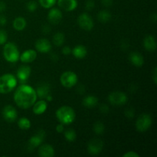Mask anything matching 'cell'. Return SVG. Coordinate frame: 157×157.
Listing matches in <instances>:
<instances>
[{
  "label": "cell",
  "mask_w": 157,
  "mask_h": 157,
  "mask_svg": "<svg viewBox=\"0 0 157 157\" xmlns=\"http://www.w3.org/2000/svg\"><path fill=\"white\" fill-rule=\"evenodd\" d=\"M78 24L80 26V28L85 31L92 30L94 26V23L92 18L86 12L81 13L78 16Z\"/></svg>",
  "instance_id": "cell-8"
},
{
  "label": "cell",
  "mask_w": 157,
  "mask_h": 157,
  "mask_svg": "<svg viewBox=\"0 0 157 157\" xmlns=\"http://www.w3.org/2000/svg\"><path fill=\"white\" fill-rule=\"evenodd\" d=\"M64 136L65 137L66 140L69 142H74L77 139V133L75 130L73 129H67L64 131Z\"/></svg>",
  "instance_id": "cell-27"
},
{
  "label": "cell",
  "mask_w": 157,
  "mask_h": 157,
  "mask_svg": "<svg viewBox=\"0 0 157 157\" xmlns=\"http://www.w3.org/2000/svg\"><path fill=\"white\" fill-rule=\"evenodd\" d=\"M56 117L61 124L69 125L75 121L76 113L74 109L69 106H62L56 111Z\"/></svg>",
  "instance_id": "cell-2"
},
{
  "label": "cell",
  "mask_w": 157,
  "mask_h": 157,
  "mask_svg": "<svg viewBox=\"0 0 157 157\" xmlns=\"http://www.w3.org/2000/svg\"><path fill=\"white\" fill-rule=\"evenodd\" d=\"M64 124H58L56 127V131L58 132V133H63V132L64 131Z\"/></svg>",
  "instance_id": "cell-36"
},
{
  "label": "cell",
  "mask_w": 157,
  "mask_h": 157,
  "mask_svg": "<svg viewBox=\"0 0 157 157\" xmlns=\"http://www.w3.org/2000/svg\"><path fill=\"white\" fill-rule=\"evenodd\" d=\"M101 111L103 112V113H105V111H104V110H106V111H108L109 110V109H108V107H107V105H105V104H104V105H102V106H101Z\"/></svg>",
  "instance_id": "cell-42"
},
{
  "label": "cell",
  "mask_w": 157,
  "mask_h": 157,
  "mask_svg": "<svg viewBox=\"0 0 157 157\" xmlns=\"http://www.w3.org/2000/svg\"><path fill=\"white\" fill-rule=\"evenodd\" d=\"M35 91H36L37 98L46 99V98L50 94V87L47 84H41L38 86Z\"/></svg>",
  "instance_id": "cell-21"
},
{
  "label": "cell",
  "mask_w": 157,
  "mask_h": 157,
  "mask_svg": "<svg viewBox=\"0 0 157 157\" xmlns=\"http://www.w3.org/2000/svg\"><path fill=\"white\" fill-rule=\"evenodd\" d=\"M71 53L78 59H82V58H85L87 55V50L85 46L82 45V44H78L72 49Z\"/></svg>",
  "instance_id": "cell-22"
},
{
  "label": "cell",
  "mask_w": 157,
  "mask_h": 157,
  "mask_svg": "<svg viewBox=\"0 0 157 157\" xmlns=\"http://www.w3.org/2000/svg\"><path fill=\"white\" fill-rule=\"evenodd\" d=\"M126 116L128 117H133V116H134V112L132 110H127V111L126 112Z\"/></svg>",
  "instance_id": "cell-41"
},
{
  "label": "cell",
  "mask_w": 157,
  "mask_h": 157,
  "mask_svg": "<svg viewBox=\"0 0 157 157\" xmlns=\"http://www.w3.org/2000/svg\"><path fill=\"white\" fill-rule=\"evenodd\" d=\"M61 19H62L61 11L57 8H51V10L48 14V20L49 22L53 25H57L60 23Z\"/></svg>",
  "instance_id": "cell-12"
},
{
  "label": "cell",
  "mask_w": 157,
  "mask_h": 157,
  "mask_svg": "<svg viewBox=\"0 0 157 157\" xmlns=\"http://www.w3.org/2000/svg\"><path fill=\"white\" fill-rule=\"evenodd\" d=\"M6 22H7V19H6V16L3 15H0V25H5L6 24Z\"/></svg>",
  "instance_id": "cell-38"
},
{
  "label": "cell",
  "mask_w": 157,
  "mask_h": 157,
  "mask_svg": "<svg viewBox=\"0 0 157 157\" xmlns=\"http://www.w3.org/2000/svg\"><path fill=\"white\" fill-rule=\"evenodd\" d=\"M12 25L16 31H22L25 29L27 25V21L23 17H17L14 19Z\"/></svg>",
  "instance_id": "cell-24"
},
{
  "label": "cell",
  "mask_w": 157,
  "mask_h": 157,
  "mask_svg": "<svg viewBox=\"0 0 157 157\" xmlns=\"http://www.w3.org/2000/svg\"><path fill=\"white\" fill-rule=\"evenodd\" d=\"M31 67L27 65H21L17 70V79L19 80L21 83H25L28 81L31 75Z\"/></svg>",
  "instance_id": "cell-11"
},
{
  "label": "cell",
  "mask_w": 157,
  "mask_h": 157,
  "mask_svg": "<svg viewBox=\"0 0 157 157\" xmlns=\"http://www.w3.org/2000/svg\"><path fill=\"white\" fill-rule=\"evenodd\" d=\"M139 156H140L139 154L135 153L134 151H129L123 155V157H139Z\"/></svg>",
  "instance_id": "cell-34"
},
{
  "label": "cell",
  "mask_w": 157,
  "mask_h": 157,
  "mask_svg": "<svg viewBox=\"0 0 157 157\" xmlns=\"http://www.w3.org/2000/svg\"><path fill=\"white\" fill-rule=\"evenodd\" d=\"M144 47L149 52H154L156 49V41L153 35H147L144 40Z\"/></svg>",
  "instance_id": "cell-20"
},
{
  "label": "cell",
  "mask_w": 157,
  "mask_h": 157,
  "mask_svg": "<svg viewBox=\"0 0 157 157\" xmlns=\"http://www.w3.org/2000/svg\"><path fill=\"white\" fill-rule=\"evenodd\" d=\"M37 58V52L33 49H29L26 50L20 55L19 59L23 63H31L35 61Z\"/></svg>",
  "instance_id": "cell-17"
},
{
  "label": "cell",
  "mask_w": 157,
  "mask_h": 157,
  "mask_svg": "<svg viewBox=\"0 0 157 157\" xmlns=\"http://www.w3.org/2000/svg\"><path fill=\"white\" fill-rule=\"evenodd\" d=\"M35 48L41 53H48L52 50V44L46 38H39L35 42Z\"/></svg>",
  "instance_id": "cell-13"
},
{
  "label": "cell",
  "mask_w": 157,
  "mask_h": 157,
  "mask_svg": "<svg viewBox=\"0 0 157 157\" xmlns=\"http://www.w3.org/2000/svg\"><path fill=\"white\" fill-rule=\"evenodd\" d=\"M64 39H65V37H64V35L62 32H57L52 37L53 44L55 46H58V47H60V46L64 44Z\"/></svg>",
  "instance_id": "cell-25"
},
{
  "label": "cell",
  "mask_w": 157,
  "mask_h": 157,
  "mask_svg": "<svg viewBox=\"0 0 157 157\" xmlns=\"http://www.w3.org/2000/svg\"><path fill=\"white\" fill-rule=\"evenodd\" d=\"M109 102L114 106H121L127 102V94L122 91H113L108 96Z\"/></svg>",
  "instance_id": "cell-7"
},
{
  "label": "cell",
  "mask_w": 157,
  "mask_h": 157,
  "mask_svg": "<svg viewBox=\"0 0 157 157\" xmlns=\"http://www.w3.org/2000/svg\"><path fill=\"white\" fill-rule=\"evenodd\" d=\"M152 117L148 113H142L140 115L136 121V129L137 131L145 132L151 127L152 125Z\"/></svg>",
  "instance_id": "cell-5"
},
{
  "label": "cell",
  "mask_w": 157,
  "mask_h": 157,
  "mask_svg": "<svg viewBox=\"0 0 157 157\" xmlns=\"http://www.w3.org/2000/svg\"><path fill=\"white\" fill-rule=\"evenodd\" d=\"M46 99H47V101H51L52 100V96H51L50 94L48 95V96L47 97V98H46Z\"/></svg>",
  "instance_id": "cell-43"
},
{
  "label": "cell",
  "mask_w": 157,
  "mask_h": 157,
  "mask_svg": "<svg viewBox=\"0 0 157 157\" xmlns=\"http://www.w3.org/2000/svg\"><path fill=\"white\" fill-rule=\"evenodd\" d=\"M26 9H27V10L30 12H35L36 9H38V3L35 1H34V0L29 1V2L26 4Z\"/></svg>",
  "instance_id": "cell-31"
},
{
  "label": "cell",
  "mask_w": 157,
  "mask_h": 157,
  "mask_svg": "<svg viewBox=\"0 0 157 157\" xmlns=\"http://www.w3.org/2000/svg\"><path fill=\"white\" fill-rule=\"evenodd\" d=\"M45 137V132L42 130H40L36 134L33 135L29 140V144L33 148L38 147L41 144Z\"/></svg>",
  "instance_id": "cell-15"
},
{
  "label": "cell",
  "mask_w": 157,
  "mask_h": 157,
  "mask_svg": "<svg viewBox=\"0 0 157 157\" xmlns=\"http://www.w3.org/2000/svg\"><path fill=\"white\" fill-rule=\"evenodd\" d=\"M38 154L41 157H52L55 156V150L50 144H43L38 147Z\"/></svg>",
  "instance_id": "cell-16"
},
{
  "label": "cell",
  "mask_w": 157,
  "mask_h": 157,
  "mask_svg": "<svg viewBox=\"0 0 157 157\" xmlns=\"http://www.w3.org/2000/svg\"><path fill=\"white\" fill-rule=\"evenodd\" d=\"M98 103V98L94 95H88L83 99V105L87 108H93L97 106Z\"/></svg>",
  "instance_id": "cell-23"
},
{
  "label": "cell",
  "mask_w": 157,
  "mask_h": 157,
  "mask_svg": "<svg viewBox=\"0 0 157 157\" xmlns=\"http://www.w3.org/2000/svg\"><path fill=\"white\" fill-rule=\"evenodd\" d=\"M98 18L101 22L107 23L111 18V14L107 10H101L98 12Z\"/></svg>",
  "instance_id": "cell-26"
},
{
  "label": "cell",
  "mask_w": 157,
  "mask_h": 157,
  "mask_svg": "<svg viewBox=\"0 0 157 157\" xmlns=\"http://www.w3.org/2000/svg\"><path fill=\"white\" fill-rule=\"evenodd\" d=\"M39 4L44 9H51L55 6L57 0H38Z\"/></svg>",
  "instance_id": "cell-29"
},
{
  "label": "cell",
  "mask_w": 157,
  "mask_h": 157,
  "mask_svg": "<svg viewBox=\"0 0 157 157\" xmlns=\"http://www.w3.org/2000/svg\"><path fill=\"white\" fill-rule=\"evenodd\" d=\"M94 131L96 134L101 135L104 133V125L103 123L100 122V121H98L94 124Z\"/></svg>",
  "instance_id": "cell-30"
},
{
  "label": "cell",
  "mask_w": 157,
  "mask_h": 157,
  "mask_svg": "<svg viewBox=\"0 0 157 157\" xmlns=\"http://www.w3.org/2000/svg\"><path fill=\"white\" fill-rule=\"evenodd\" d=\"M78 75L73 71H65L61 75V78H60V81L62 86L67 88H71L75 86L78 83Z\"/></svg>",
  "instance_id": "cell-6"
},
{
  "label": "cell",
  "mask_w": 157,
  "mask_h": 157,
  "mask_svg": "<svg viewBox=\"0 0 157 157\" xmlns=\"http://www.w3.org/2000/svg\"><path fill=\"white\" fill-rule=\"evenodd\" d=\"M6 9V5L4 2L0 1V13L2 12H4Z\"/></svg>",
  "instance_id": "cell-40"
},
{
  "label": "cell",
  "mask_w": 157,
  "mask_h": 157,
  "mask_svg": "<svg viewBox=\"0 0 157 157\" xmlns=\"http://www.w3.org/2000/svg\"><path fill=\"white\" fill-rule=\"evenodd\" d=\"M57 2L58 6L66 12L74 11L78 6L77 0H57Z\"/></svg>",
  "instance_id": "cell-14"
},
{
  "label": "cell",
  "mask_w": 157,
  "mask_h": 157,
  "mask_svg": "<svg viewBox=\"0 0 157 157\" xmlns=\"http://www.w3.org/2000/svg\"><path fill=\"white\" fill-rule=\"evenodd\" d=\"M71 50L72 49L69 46H64V47L62 48L63 55H71Z\"/></svg>",
  "instance_id": "cell-35"
},
{
  "label": "cell",
  "mask_w": 157,
  "mask_h": 157,
  "mask_svg": "<svg viewBox=\"0 0 157 157\" xmlns=\"http://www.w3.org/2000/svg\"><path fill=\"white\" fill-rule=\"evenodd\" d=\"M129 60L131 62V64L138 67H142L144 64V56L139 52H131L129 55Z\"/></svg>",
  "instance_id": "cell-18"
},
{
  "label": "cell",
  "mask_w": 157,
  "mask_h": 157,
  "mask_svg": "<svg viewBox=\"0 0 157 157\" xmlns=\"http://www.w3.org/2000/svg\"><path fill=\"white\" fill-rule=\"evenodd\" d=\"M2 117L7 122H15L18 117L16 109L12 105H6L2 110Z\"/></svg>",
  "instance_id": "cell-10"
},
{
  "label": "cell",
  "mask_w": 157,
  "mask_h": 157,
  "mask_svg": "<svg viewBox=\"0 0 157 157\" xmlns=\"http://www.w3.org/2000/svg\"><path fill=\"white\" fill-rule=\"evenodd\" d=\"M32 111L35 114L41 115L46 111L48 107V104L44 100H40L38 101H35V104L32 105Z\"/></svg>",
  "instance_id": "cell-19"
},
{
  "label": "cell",
  "mask_w": 157,
  "mask_h": 157,
  "mask_svg": "<svg viewBox=\"0 0 157 157\" xmlns=\"http://www.w3.org/2000/svg\"><path fill=\"white\" fill-rule=\"evenodd\" d=\"M153 80L154 84H156L157 83V68L156 67H154V70L153 71Z\"/></svg>",
  "instance_id": "cell-39"
},
{
  "label": "cell",
  "mask_w": 157,
  "mask_h": 157,
  "mask_svg": "<svg viewBox=\"0 0 157 157\" xmlns=\"http://www.w3.org/2000/svg\"><path fill=\"white\" fill-rule=\"evenodd\" d=\"M36 100V91L28 84H21L17 87L14 94V101L21 109H28L32 107Z\"/></svg>",
  "instance_id": "cell-1"
},
{
  "label": "cell",
  "mask_w": 157,
  "mask_h": 157,
  "mask_svg": "<svg viewBox=\"0 0 157 157\" xmlns=\"http://www.w3.org/2000/svg\"><path fill=\"white\" fill-rule=\"evenodd\" d=\"M85 7L86 9H87V10H91V9L94 8V2L93 0H87L86 2Z\"/></svg>",
  "instance_id": "cell-33"
},
{
  "label": "cell",
  "mask_w": 157,
  "mask_h": 157,
  "mask_svg": "<svg viewBox=\"0 0 157 157\" xmlns=\"http://www.w3.org/2000/svg\"><path fill=\"white\" fill-rule=\"evenodd\" d=\"M3 56L9 62H17L19 59L20 53L16 44L12 42L6 43L3 48Z\"/></svg>",
  "instance_id": "cell-4"
},
{
  "label": "cell",
  "mask_w": 157,
  "mask_h": 157,
  "mask_svg": "<svg viewBox=\"0 0 157 157\" xmlns=\"http://www.w3.org/2000/svg\"><path fill=\"white\" fill-rule=\"evenodd\" d=\"M31 121L26 117H21L18 121V126L21 130H29L31 127Z\"/></svg>",
  "instance_id": "cell-28"
},
{
  "label": "cell",
  "mask_w": 157,
  "mask_h": 157,
  "mask_svg": "<svg viewBox=\"0 0 157 157\" xmlns=\"http://www.w3.org/2000/svg\"><path fill=\"white\" fill-rule=\"evenodd\" d=\"M101 3L104 6L109 7V6H112V4H113V0H101Z\"/></svg>",
  "instance_id": "cell-37"
},
{
  "label": "cell",
  "mask_w": 157,
  "mask_h": 157,
  "mask_svg": "<svg viewBox=\"0 0 157 157\" xmlns=\"http://www.w3.org/2000/svg\"><path fill=\"white\" fill-rule=\"evenodd\" d=\"M104 143L100 139H92L87 144V151L92 156L100 154L103 150Z\"/></svg>",
  "instance_id": "cell-9"
},
{
  "label": "cell",
  "mask_w": 157,
  "mask_h": 157,
  "mask_svg": "<svg viewBox=\"0 0 157 157\" xmlns=\"http://www.w3.org/2000/svg\"><path fill=\"white\" fill-rule=\"evenodd\" d=\"M17 78L12 74H5L0 77V94H8L15 88Z\"/></svg>",
  "instance_id": "cell-3"
},
{
  "label": "cell",
  "mask_w": 157,
  "mask_h": 157,
  "mask_svg": "<svg viewBox=\"0 0 157 157\" xmlns=\"http://www.w3.org/2000/svg\"><path fill=\"white\" fill-rule=\"evenodd\" d=\"M8 39L7 32L4 30H0V45L6 44Z\"/></svg>",
  "instance_id": "cell-32"
}]
</instances>
